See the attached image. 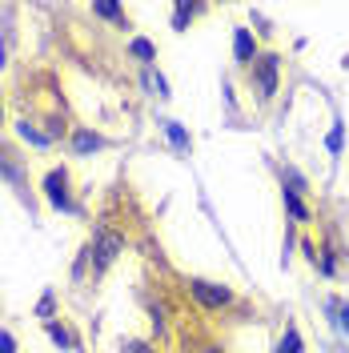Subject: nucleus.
Masks as SVG:
<instances>
[{"mask_svg": "<svg viewBox=\"0 0 349 353\" xmlns=\"http://www.w3.org/2000/svg\"><path fill=\"white\" fill-rule=\"evenodd\" d=\"M277 68H281L277 52H257V61L249 65V88L257 92V101H273V92H277Z\"/></svg>", "mask_w": 349, "mask_h": 353, "instance_id": "obj_1", "label": "nucleus"}, {"mask_svg": "<svg viewBox=\"0 0 349 353\" xmlns=\"http://www.w3.org/2000/svg\"><path fill=\"white\" fill-rule=\"evenodd\" d=\"M125 253V237L121 233H112L109 225H97V233H92V245H88V257H92V273H105L117 257Z\"/></svg>", "mask_w": 349, "mask_h": 353, "instance_id": "obj_2", "label": "nucleus"}, {"mask_svg": "<svg viewBox=\"0 0 349 353\" xmlns=\"http://www.w3.org/2000/svg\"><path fill=\"white\" fill-rule=\"evenodd\" d=\"M189 289H193V297H197V305H201V309H225V305H233V289H229V285H217V281L193 277V281H189Z\"/></svg>", "mask_w": 349, "mask_h": 353, "instance_id": "obj_3", "label": "nucleus"}, {"mask_svg": "<svg viewBox=\"0 0 349 353\" xmlns=\"http://www.w3.org/2000/svg\"><path fill=\"white\" fill-rule=\"evenodd\" d=\"M41 189H44V197H48V205H52V209L77 213V205H72V197H68V173H65V169H48Z\"/></svg>", "mask_w": 349, "mask_h": 353, "instance_id": "obj_4", "label": "nucleus"}, {"mask_svg": "<svg viewBox=\"0 0 349 353\" xmlns=\"http://www.w3.org/2000/svg\"><path fill=\"white\" fill-rule=\"evenodd\" d=\"M233 61L245 65V68L257 61V41H253V32H249V28H233Z\"/></svg>", "mask_w": 349, "mask_h": 353, "instance_id": "obj_5", "label": "nucleus"}, {"mask_svg": "<svg viewBox=\"0 0 349 353\" xmlns=\"http://www.w3.org/2000/svg\"><path fill=\"white\" fill-rule=\"evenodd\" d=\"M101 149H105V137H97L92 129H77V132H72V153H77V157L101 153Z\"/></svg>", "mask_w": 349, "mask_h": 353, "instance_id": "obj_6", "label": "nucleus"}, {"mask_svg": "<svg viewBox=\"0 0 349 353\" xmlns=\"http://www.w3.org/2000/svg\"><path fill=\"white\" fill-rule=\"evenodd\" d=\"M17 132H21L32 149H48V145H52V137H48V132H41V129H37V121H28V117H24V121H17Z\"/></svg>", "mask_w": 349, "mask_h": 353, "instance_id": "obj_7", "label": "nucleus"}, {"mask_svg": "<svg viewBox=\"0 0 349 353\" xmlns=\"http://www.w3.org/2000/svg\"><path fill=\"white\" fill-rule=\"evenodd\" d=\"M161 129H165V137H169V145H173L177 153H189V149H193V141H189V132L181 129L177 121H161Z\"/></svg>", "mask_w": 349, "mask_h": 353, "instance_id": "obj_8", "label": "nucleus"}, {"mask_svg": "<svg viewBox=\"0 0 349 353\" xmlns=\"http://www.w3.org/2000/svg\"><path fill=\"white\" fill-rule=\"evenodd\" d=\"M141 85H145L149 97H161V101L169 97V81H165L161 72H153V68H145V72H141Z\"/></svg>", "mask_w": 349, "mask_h": 353, "instance_id": "obj_9", "label": "nucleus"}, {"mask_svg": "<svg viewBox=\"0 0 349 353\" xmlns=\"http://www.w3.org/2000/svg\"><path fill=\"white\" fill-rule=\"evenodd\" d=\"M281 201H285V209H289V217L297 221V225H306V221H309V209H306V201L297 197V193H289V189H281Z\"/></svg>", "mask_w": 349, "mask_h": 353, "instance_id": "obj_10", "label": "nucleus"}, {"mask_svg": "<svg viewBox=\"0 0 349 353\" xmlns=\"http://www.w3.org/2000/svg\"><path fill=\"white\" fill-rule=\"evenodd\" d=\"M281 185L289 189V193H297V197H301V193H309V181L297 173L293 165H285V169H281Z\"/></svg>", "mask_w": 349, "mask_h": 353, "instance_id": "obj_11", "label": "nucleus"}, {"mask_svg": "<svg viewBox=\"0 0 349 353\" xmlns=\"http://www.w3.org/2000/svg\"><path fill=\"white\" fill-rule=\"evenodd\" d=\"M129 57H137V61H145V68L157 61V48L153 41H145V37H137V41H129Z\"/></svg>", "mask_w": 349, "mask_h": 353, "instance_id": "obj_12", "label": "nucleus"}, {"mask_svg": "<svg viewBox=\"0 0 349 353\" xmlns=\"http://www.w3.org/2000/svg\"><path fill=\"white\" fill-rule=\"evenodd\" d=\"M197 12H201L197 4H177V8H173V32H185V28H189V21H193Z\"/></svg>", "mask_w": 349, "mask_h": 353, "instance_id": "obj_13", "label": "nucleus"}, {"mask_svg": "<svg viewBox=\"0 0 349 353\" xmlns=\"http://www.w3.org/2000/svg\"><path fill=\"white\" fill-rule=\"evenodd\" d=\"M277 353H301V333H297V325H285L281 341H277Z\"/></svg>", "mask_w": 349, "mask_h": 353, "instance_id": "obj_14", "label": "nucleus"}, {"mask_svg": "<svg viewBox=\"0 0 349 353\" xmlns=\"http://www.w3.org/2000/svg\"><path fill=\"white\" fill-rule=\"evenodd\" d=\"M48 337L61 345V350H72V333L65 330V325H57V321H48Z\"/></svg>", "mask_w": 349, "mask_h": 353, "instance_id": "obj_15", "label": "nucleus"}, {"mask_svg": "<svg viewBox=\"0 0 349 353\" xmlns=\"http://www.w3.org/2000/svg\"><path fill=\"white\" fill-rule=\"evenodd\" d=\"M92 12H97V17H105V21H125V12H121L117 4H92Z\"/></svg>", "mask_w": 349, "mask_h": 353, "instance_id": "obj_16", "label": "nucleus"}, {"mask_svg": "<svg viewBox=\"0 0 349 353\" xmlns=\"http://www.w3.org/2000/svg\"><path fill=\"white\" fill-rule=\"evenodd\" d=\"M326 149L329 153H341V125H333V132L326 137Z\"/></svg>", "mask_w": 349, "mask_h": 353, "instance_id": "obj_17", "label": "nucleus"}, {"mask_svg": "<svg viewBox=\"0 0 349 353\" xmlns=\"http://www.w3.org/2000/svg\"><path fill=\"white\" fill-rule=\"evenodd\" d=\"M121 353H157V350L149 345V341H125V345H121Z\"/></svg>", "mask_w": 349, "mask_h": 353, "instance_id": "obj_18", "label": "nucleus"}, {"mask_svg": "<svg viewBox=\"0 0 349 353\" xmlns=\"http://www.w3.org/2000/svg\"><path fill=\"white\" fill-rule=\"evenodd\" d=\"M0 353H17V341H12V333L0 330Z\"/></svg>", "mask_w": 349, "mask_h": 353, "instance_id": "obj_19", "label": "nucleus"}, {"mask_svg": "<svg viewBox=\"0 0 349 353\" xmlns=\"http://www.w3.org/2000/svg\"><path fill=\"white\" fill-rule=\"evenodd\" d=\"M337 325L349 333V301H341V317H337Z\"/></svg>", "mask_w": 349, "mask_h": 353, "instance_id": "obj_20", "label": "nucleus"}, {"mask_svg": "<svg viewBox=\"0 0 349 353\" xmlns=\"http://www.w3.org/2000/svg\"><path fill=\"white\" fill-rule=\"evenodd\" d=\"M37 313H41V317H48V313H52V297H41V305H37Z\"/></svg>", "mask_w": 349, "mask_h": 353, "instance_id": "obj_21", "label": "nucleus"}, {"mask_svg": "<svg viewBox=\"0 0 349 353\" xmlns=\"http://www.w3.org/2000/svg\"><path fill=\"white\" fill-rule=\"evenodd\" d=\"M201 353H225L221 345H201Z\"/></svg>", "mask_w": 349, "mask_h": 353, "instance_id": "obj_22", "label": "nucleus"}, {"mask_svg": "<svg viewBox=\"0 0 349 353\" xmlns=\"http://www.w3.org/2000/svg\"><path fill=\"white\" fill-rule=\"evenodd\" d=\"M0 121H4V105H0Z\"/></svg>", "mask_w": 349, "mask_h": 353, "instance_id": "obj_23", "label": "nucleus"}]
</instances>
